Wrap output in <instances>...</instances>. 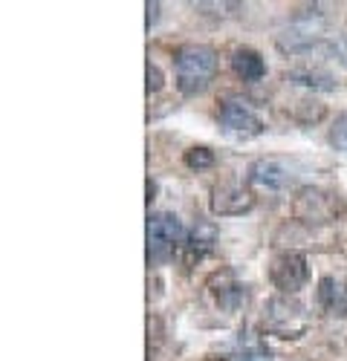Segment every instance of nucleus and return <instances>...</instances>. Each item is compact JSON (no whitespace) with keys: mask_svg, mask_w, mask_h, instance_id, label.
Segmentation results:
<instances>
[{"mask_svg":"<svg viewBox=\"0 0 347 361\" xmlns=\"http://www.w3.org/2000/svg\"><path fill=\"white\" fill-rule=\"evenodd\" d=\"M174 70H177V87L183 96L202 93L217 75V52L206 44H185L174 55Z\"/></svg>","mask_w":347,"mask_h":361,"instance_id":"nucleus-1","label":"nucleus"},{"mask_svg":"<svg viewBox=\"0 0 347 361\" xmlns=\"http://www.w3.org/2000/svg\"><path fill=\"white\" fill-rule=\"evenodd\" d=\"M214 243H217V226L214 223H206V220L197 223L191 228L188 240H185V260L194 263L200 257H206L214 249Z\"/></svg>","mask_w":347,"mask_h":361,"instance_id":"nucleus-11","label":"nucleus"},{"mask_svg":"<svg viewBox=\"0 0 347 361\" xmlns=\"http://www.w3.org/2000/svg\"><path fill=\"white\" fill-rule=\"evenodd\" d=\"M330 55H336V61L347 67V35H339V38L330 44Z\"/></svg>","mask_w":347,"mask_h":361,"instance_id":"nucleus-18","label":"nucleus"},{"mask_svg":"<svg viewBox=\"0 0 347 361\" xmlns=\"http://www.w3.org/2000/svg\"><path fill=\"white\" fill-rule=\"evenodd\" d=\"M296 179L293 168H289L284 159L275 157H264V159H255L249 165V183L257 188H267V191H284L289 183Z\"/></svg>","mask_w":347,"mask_h":361,"instance_id":"nucleus-9","label":"nucleus"},{"mask_svg":"<svg viewBox=\"0 0 347 361\" xmlns=\"http://www.w3.org/2000/svg\"><path fill=\"white\" fill-rule=\"evenodd\" d=\"M269 281L281 295H296L310 281L307 257L298 252H278L269 260Z\"/></svg>","mask_w":347,"mask_h":361,"instance_id":"nucleus-5","label":"nucleus"},{"mask_svg":"<svg viewBox=\"0 0 347 361\" xmlns=\"http://www.w3.org/2000/svg\"><path fill=\"white\" fill-rule=\"evenodd\" d=\"M148 260L162 263L168 260L183 243V226L174 214H151L148 217Z\"/></svg>","mask_w":347,"mask_h":361,"instance_id":"nucleus-3","label":"nucleus"},{"mask_svg":"<svg viewBox=\"0 0 347 361\" xmlns=\"http://www.w3.org/2000/svg\"><path fill=\"white\" fill-rule=\"evenodd\" d=\"M231 70H235V75L246 84H255L267 75V64L264 58H260V52L243 47V49H235V55H231Z\"/></svg>","mask_w":347,"mask_h":361,"instance_id":"nucleus-12","label":"nucleus"},{"mask_svg":"<svg viewBox=\"0 0 347 361\" xmlns=\"http://www.w3.org/2000/svg\"><path fill=\"white\" fill-rule=\"evenodd\" d=\"M339 214V200L333 191H324V188H301L293 200V217L301 220V223H330L336 220Z\"/></svg>","mask_w":347,"mask_h":361,"instance_id":"nucleus-6","label":"nucleus"},{"mask_svg":"<svg viewBox=\"0 0 347 361\" xmlns=\"http://www.w3.org/2000/svg\"><path fill=\"white\" fill-rule=\"evenodd\" d=\"M264 326H267V333L278 338H301L310 326L307 307L293 295H278L264 310Z\"/></svg>","mask_w":347,"mask_h":361,"instance_id":"nucleus-2","label":"nucleus"},{"mask_svg":"<svg viewBox=\"0 0 347 361\" xmlns=\"http://www.w3.org/2000/svg\"><path fill=\"white\" fill-rule=\"evenodd\" d=\"M145 9H148V29H151V23H157V12H159V4H148Z\"/></svg>","mask_w":347,"mask_h":361,"instance_id":"nucleus-20","label":"nucleus"},{"mask_svg":"<svg viewBox=\"0 0 347 361\" xmlns=\"http://www.w3.org/2000/svg\"><path fill=\"white\" fill-rule=\"evenodd\" d=\"M330 142L339 147V150H347V113L336 118V125L330 130Z\"/></svg>","mask_w":347,"mask_h":361,"instance_id":"nucleus-16","label":"nucleus"},{"mask_svg":"<svg viewBox=\"0 0 347 361\" xmlns=\"http://www.w3.org/2000/svg\"><path fill=\"white\" fill-rule=\"evenodd\" d=\"M159 87H162V73L154 61H148V93H157Z\"/></svg>","mask_w":347,"mask_h":361,"instance_id":"nucleus-19","label":"nucleus"},{"mask_svg":"<svg viewBox=\"0 0 347 361\" xmlns=\"http://www.w3.org/2000/svg\"><path fill=\"white\" fill-rule=\"evenodd\" d=\"M220 125L235 136H260L264 133V122L257 118V113L238 99H229L220 107Z\"/></svg>","mask_w":347,"mask_h":361,"instance_id":"nucleus-10","label":"nucleus"},{"mask_svg":"<svg viewBox=\"0 0 347 361\" xmlns=\"http://www.w3.org/2000/svg\"><path fill=\"white\" fill-rule=\"evenodd\" d=\"M318 300L330 315H347V281L324 278L318 283Z\"/></svg>","mask_w":347,"mask_h":361,"instance_id":"nucleus-13","label":"nucleus"},{"mask_svg":"<svg viewBox=\"0 0 347 361\" xmlns=\"http://www.w3.org/2000/svg\"><path fill=\"white\" fill-rule=\"evenodd\" d=\"M255 208V194L238 183V179H223L212 188V214L217 217H241Z\"/></svg>","mask_w":347,"mask_h":361,"instance_id":"nucleus-7","label":"nucleus"},{"mask_svg":"<svg viewBox=\"0 0 347 361\" xmlns=\"http://www.w3.org/2000/svg\"><path fill=\"white\" fill-rule=\"evenodd\" d=\"M206 361H226V358H206Z\"/></svg>","mask_w":347,"mask_h":361,"instance_id":"nucleus-21","label":"nucleus"},{"mask_svg":"<svg viewBox=\"0 0 347 361\" xmlns=\"http://www.w3.org/2000/svg\"><path fill=\"white\" fill-rule=\"evenodd\" d=\"M289 81L293 84H301V87H312V90H333V75L324 73L322 67H296L289 70Z\"/></svg>","mask_w":347,"mask_h":361,"instance_id":"nucleus-14","label":"nucleus"},{"mask_svg":"<svg viewBox=\"0 0 347 361\" xmlns=\"http://www.w3.org/2000/svg\"><path fill=\"white\" fill-rule=\"evenodd\" d=\"M324 32H327L324 18L310 12V15H298V18L278 35L275 44H278V49H281L284 55H298V52H307L310 47H315L318 41L324 38Z\"/></svg>","mask_w":347,"mask_h":361,"instance_id":"nucleus-4","label":"nucleus"},{"mask_svg":"<svg viewBox=\"0 0 347 361\" xmlns=\"http://www.w3.org/2000/svg\"><path fill=\"white\" fill-rule=\"evenodd\" d=\"M235 361H269L267 350H260L257 344H249V347H241L235 353Z\"/></svg>","mask_w":347,"mask_h":361,"instance_id":"nucleus-17","label":"nucleus"},{"mask_svg":"<svg viewBox=\"0 0 347 361\" xmlns=\"http://www.w3.org/2000/svg\"><path fill=\"white\" fill-rule=\"evenodd\" d=\"M185 165L188 168H197V171L200 168H212L214 165V154H212L209 147H202V145L200 147H188L185 150Z\"/></svg>","mask_w":347,"mask_h":361,"instance_id":"nucleus-15","label":"nucleus"},{"mask_svg":"<svg viewBox=\"0 0 347 361\" xmlns=\"http://www.w3.org/2000/svg\"><path fill=\"white\" fill-rule=\"evenodd\" d=\"M206 295L220 312H238L246 300V286L238 281L231 269H217V272L206 281Z\"/></svg>","mask_w":347,"mask_h":361,"instance_id":"nucleus-8","label":"nucleus"}]
</instances>
